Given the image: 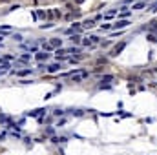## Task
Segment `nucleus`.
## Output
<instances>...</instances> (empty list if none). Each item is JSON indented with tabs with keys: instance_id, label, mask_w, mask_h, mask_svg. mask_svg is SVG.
Segmentation results:
<instances>
[{
	"instance_id": "obj_11",
	"label": "nucleus",
	"mask_w": 157,
	"mask_h": 155,
	"mask_svg": "<svg viewBox=\"0 0 157 155\" xmlns=\"http://www.w3.org/2000/svg\"><path fill=\"white\" fill-rule=\"evenodd\" d=\"M44 58H48V53H39L37 55V60H44Z\"/></svg>"
},
{
	"instance_id": "obj_20",
	"label": "nucleus",
	"mask_w": 157,
	"mask_h": 155,
	"mask_svg": "<svg viewBox=\"0 0 157 155\" xmlns=\"http://www.w3.org/2000/svg\"><path fill=\"white\" fill-rule=\"evenodd\" d=\"M110 27H112V26H110V24H102V26H100V29L104 31V29H110Z\"/></svg>"
},
{
	"instance_id": "obj_2",
	"label": "nucleus",
	"mask_w": 157,
	"mask_h": 155,
	"mask_svg": "<svg viewBox=\"0 0 157 155\" xmlns=\"http://www.w3.org/2000/svg\"><path fill=\"white\" fill-rule=\"evenodd\" d=\"M130 26V20H117L113 24V27H117V29H122V27H128Z\"/></svg>"
},
{
	"instance_id": "obj_18",
	"label": "nucleus",
	"mask_w": 157,
	"mask_h": 155,
	"mask_svg": "<svg viewBox=\"0 0 157 155\" xmlns=\"http://www.w3.org/2000/svg\"><path fill=\"white\" fill-rule=\"evenodd\" d=\"M90 40H91V44H97V42H99V37H90Z\"/></svg>"
},
{
	"instance_id": "obj_1",
	"label": "nucleus",
	"mask_w": 157,
	"mask_h": 155,
	"mask_svg": "<svg viewBox=\"0 0 157 155\" xmlns=\"http://www.w3.org/2000/svg\"><path fill=\"white\" fill-rule=\"evenodd\" d=\"M124 46H126V42H121V44H117V46H115V48L112 49V53H110V55H112V57H117V55L124 49Z\"/></svg>"
},
{
	"instance_id": "obj_14",
	"label": "nucleus",
	"mask_w": 157,
	"mask_h": 155,
	"mask_svg": "<svg viewBox=\"0 0 157 155\" xmlns=\"http://www.w3.org/2000/svg\"><path fill=\"white\" fill-rule=\"evenodd\" d=\"M68 53H80V49H78V48H70V49H68Z\"/></svg>"
},
{
	"instance_id": "obj_4",
	"label": "nucleus",
	"mask_w": 157,
	"mask_h": 155,
	"mask_svg": "<svg viewBox=\"0 0 157 155\" xmlns=\"http://www.w3.org/2000/svg\"><path fill=\"white\" fill-rule=\"evenodd\" d=\"M84 77H88V71H82V73H78L77 77L73 75V82H80V80H82Z\"/></svg>"
},
{
	"instance_id": "obj_16",
	"label": "nucleus",
	"mask_w": 157,
	"mask_h": 155,
	"mask_svg": "<svg viewBox=\"0 0 157 155\" xmlns=\"http://www.w3.org/2000/svg\"><path fill=\"white\" fill-rule=\"evenodd\" d=\"M0 122H9V119H7V115H0Z\"/></svg>"
},
{
	"instance_id": "obj_19",
	"label": "nucleus",
	"mask_w": 157,
	"mask_h": 155,
	"mask_svg": "<svg viewBox=\"0 0 157 155\" xmlns=\"http://www.w3.org/2000/svg\"><path fill=\"white\" fill-rule=\"evenodd\" d=\"M40 27H42V29H49V27H53V24H42Z\"/></svg>"
},
{
	"instance_id": "obj_6",
	"label": "nucleus",
	"mask_w": 157,
	"mask_h": 155,
	"mask_svg": "<svg viewBox=\"0 0 157 155\" xmlns=\"http://www.w3.org/2000/svg\"><path fill=\"white\" fill-rule=\"evenodd\" d=\"M93 26H95L93 20H84V24H82V27H86V29H91Z\"/></svg>"
},
{
	"instance_id": "obj_5",
	"label": "nucleus",
	"mask_w": 157,
	"mask_h": 155,
	"mask_svg": "<svg viewBox=\"0 0 157 155\" xmlns=\"http://www.w3.org/2000/svg\"><path fill=\"white\" fill-rule=\"evenodd\" d=\"M60 46H62V40H60V39H53V40H51V48H57V49H59Z\"/></svg>"
},
{
	"instance_id": "obj_3",
	"label": "nucleus",
	"mask_w": 157,
	"mask_h": 155,
	"mask_svg": "<svg viewBox=\"0 0 157 155\" xmlns=\"http://www.w3.org/2000/svg\"><path fill=\"white\" fill-rule=\"evenodd\" d=\"M62 66L60 64H51V66H48V73H55V71H59Z\"/></svg>"
},
{
	"instance_id": "obj_21",
	"label": "nucleus",
	"mask_w": 157,
	"mask_h": 155,
	"mask_svg": "<svg viewBox=\"0 0 157 155\" xmlns=\"http://www.w3.org/2000/svg\"><path fill=\"white\" fill-rule=\"evenodd\" d=\"M4 39H6V33H2V35H0V42H2Z\"/></svg>"
},
{
	"instance_id": "obj_17",
	"label": "nucleus",
	"mask_w": 157,
	"mask_h": 155,
	"mask_svg": "<svg viewBox=\"0 0 157 155\" xmlns=\"http://www.w3.org/2000/svg\"><path fill=\"white\" fill-rule=\"evenodd\" d=\"M148 11H152V13H155V11H157V2L154 4V6H150V9H148Z\"/></svg>"
},
{
	"instance_id": "obj_7",
	"label": "nucleus",
	"mask_w": 157,
	"mask_h": 155,
	"mask_svg": "<svg viewBox=\"0 0 157 155\" xmlns=\"http://www.w3.org/2000/svg\"><path fill=\"white\" fill-rule=\"evenodd\" d=\"M46 110H33V111H29L27 115H31V117H39V115H42Z\"/></svg>"
},
{
	"instance_id": "obj_10",
	"label": "nucleus",
	"mask_w": 157,
	"mask_h": 155,
	"mask_svg": "<svg viewBox=\"0 0 157 155\" xmlns=\"http://www.w3.org/2000/svg\"><path fill=\"white\" fill-rule=\"evenodd\" d=\"M13 39H15L17 42H22V40H24V39H22V35H20V33H15V35H13Z\"/></svg>"
},
{
	"instance_id": "obj_12",
	"label": "nucleus",
	"mask_w": 157,
	"mask_h": 155,
	"mask_svg": "<svg viewBox=\"0 0 157 155\" xmlns=\"http://www.w3.org/2000/svg\"><path fill=\"white\" fill-rule=\"evenodd\" d=\"M53 115H64V110H60V108H57V110H53Z\"/></svg>"
},
{
	"instance_id": "obj_9",
	"label": "nucleus",
	"mask_w": 157,
	"mask_h": 155,
	"mask_svg": "<svg viewBox=\"0 0 157 155\" xmlns=\"http://www.w3.org/2000/svg\"><path fill=\"white\" fill-rule=\"evenodd\" d=\"M142 7H144V2H137V4H133L132 9H142Z\"/></svg>"
},
{
	"instance_id": "obj_8",
	"label": "nucleus",
	"mask_w": 157,
	"mask_h": 155,
	"mask_svg": "<svg viewBox=\"0 0 157 155\" xmlns=\"http://www.w3.org/2000/svg\"><path fill=\"white\" fill-rule=\"evenodd\" d=\"M70 40L73 42V44H78V42H80V37H78L77 33H75V35H71V37H70Z\"/></svg>"
},
{
	"instance_id": "obj_15",
	"label": "nucleus",
	"mask_w": 157,
	"mask_h": 155,
	"mask_svg": "<svg viewBox=\"0 0 157 155\" xmlns=\"http://www.w3.org/2000/svg\"><path fill=\"white\" fill-rule=\"evenodd\" d=\"M113 15H115V9H112V11H108V13H106L104 17H106V18H112Z\"/></svg>"
},
{
	"instance_id": "obj_13",
	"label": "nucleus",
	"mask_w": 157,
	"mask_h": 155,
	"mask_svg": "<svg viewBox=\"0 0 157 155\" xmlns=\"http://www.w3.org/2000/svg\"><path fill=\"white\" fill-rule=\"evenodd\" d=\"M17 75H31V69H22V71H18Z\"/></svg>"
}]
</instances>
